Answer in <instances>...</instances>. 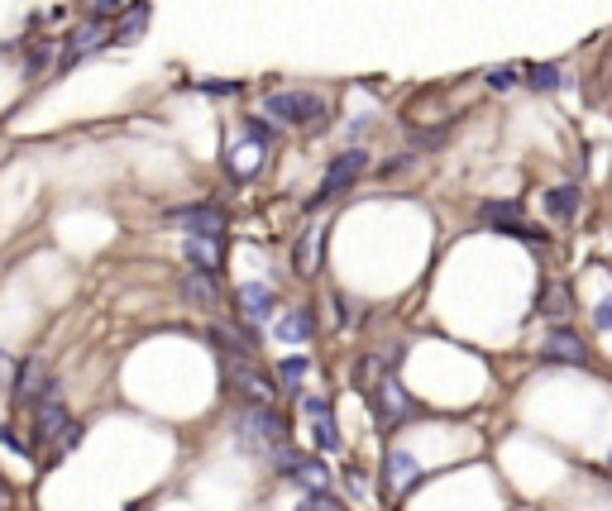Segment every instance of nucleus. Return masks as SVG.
<instances>
[{"mask_svg":"<svg viewBox=\"0 0 612 511\" xmlns=\"http://www.w3.org/2000/svg\"><path fill=\"white\" fill-rule=\"evenodd\" d=\"M163 225L187 230V235H225L230 215H225V206H216V201H197V206H173V211H163Z\"/></svg>","mask_w":612,"mask_h":511,"instance_id":"423d86ee","label":"nucleus"},{"mask_svg":"<svg viewBox=\"0 0 612 511\" xmlns=\"http://www.w3.org/2000/svg\"><path fill=\"white\" fill-rule=\"evenodd\" d=\"M541 359L569 363V368H589V344H584L579 330H569V325H550V335L541 340Z\"/></svg>","mask_w":612,"mask_h":511,"instance_id":"1a4fd4ad","label":"nucleus"},{"mask_svg":"<svg viewBox=\"0 0 612 511\" xmlns=\"http://www.w3.org/2000/svg\"><path fill=\"white\" fill-rule=\"evenodd\" d=\"M206 335H211V344H220V359H249L254 354V335H244L235 325H211Z\"/></svg>","mask_w":612,"mask_h":511,"instance_id":"a211bd4d","label":"nucleus"},{"mask_svg":"<svg viewBox=\"0 0 612 511\" xmlns=\"http://www.w3.org/2000/svg\"><path fill=\"white\" fill-rule=\"evenodd\" d=\"M259 144H244V149H235L230 153V158H235V163H230V172H235V177H254V172H259Z\"/></svg>","mask_w":612,"mask_h":511,"instance_id":"a878e982","label":"nucleus"},{"mask_svg":"<svg viewBox=\"0 0 612 511\" xmlns=\"http://www.w3.org/2000/svg\"><path fill=\"white\" fill-rule=\"evenodd\" d=\"M483 82L493 86V91H512V86L522 82V72H517V67H493V72H488Z\"/></svg>","mask_w":612,"mask_h":511,"instance_id":"c85d7f7f","label":"nucleus"},{"mask_svg":"<svg viewBox=\"0 0 612 511\" xmlns=\"http://www.w3.org/2000/svg\"><path fill=\"white\" fill-rule=\"evenodd\" d=\"M220 373H225V383L235 387L240 397H249V406H273V397H278V387L268 383V373H259L249 359H220Z\"/></svg>","mask_w":612,"mask_h":511,"instance_id":"0eeeda50","label":"nucleus"},{"mask_svg":"<svg viewBox=\"0 0 612 511\" xmlns=\"http://www.w3.org/2000/svg\"><path fill=\"white\" fill-rule=\"evenodd\" d=\"M34 440L44 449H58V440H63V445H77V440H82V426L72 421L63 392H48L44 402L34 406Z\"/></svg>","mask_w":612,"mask_h":511,"instance_id":"7ed1b4c3","label":"nucleus"},{"mask_svg":"<svg viewBox=\"0 0 612 511\" xmlns=\"http://www.w3.org/2000/svg\"><path fill=\"white\" fill-rule=\"evenodd\" d=\"M311 440L321 454H345V435L335 426V411H321V416H311Z\"/></svg>","mask_w":612,"mask_h":511,"instance_id":"412c9836","label":"nucleus"},{"mask_svg":"<svg viewBox=\"0 0 612 511\" xmlns=\"http://www.w3.org/2000/svg\"><path fill=\"white\" fill-rule=\"evenodd\" d=\"M345 483H350L354 497H369V478H364L359 469H345Z\"/></svg>","mask_w":612,"mask_h":511,"instance_id":"72a5a7b5","label":"nucleus"},{"mask_svg":"<svg viewBox=\"0 0 612 511\" xmlns=\"http://www.w3.org/2000/svg\"><path fill=\"white\" fill-rule=\"evenodd\" d=\"M182 297L192 301L197 311H216V306H220V282H216V273H187V277H182Z\"/></svg>","mask_w":612,"mask_h":511,"instance_id":"f3484780","label":"nucleus"},{"mask_svg":"<svg viewBox=\"0 0 612 511\" xmlns=\"http://www.w3.org/2000/svg\"><path fill=\"white\" fill-rule=\"evenodd\" d=\"M182 254L192 263V273H220V263H225V235H187Z\"/></svg>","mask_w":612,"mask_h":511,"instance_id":"4468645a","label":"nucleus"},{"mask_svg":"<svg viewBox=\"0 0 612 511\" xmlns=\"http://www.w3.org/2000/svg\"><path fill=\"white\" fill-rule=\"evenodd\" d=\"M479 220H488V225H498V230H517L526 220V211H522V201H488V206H479Z\"/></svg>","mask_w":612,"mask_h":511,"instance_id":"4be33fe9","label":"nucleus"},{"mask_svg":"<svg viewBox=\"0 0 612 511\" xmlns=\"http://www.w3.org/2000/svg\"><path fill=\"white\" fill-rule=\"evenodd\" d=\"M235 435H240V445L249 449V454L273 459V454L287 445V421L273 406H244L240 416H235Z\"/></svg>","mask_w":612,"mask_h":511,"instance_id":"f257e3e1","label":"nucleus"},{"mask_svg":"<svg viewBox=\"0 0 612 511\" xmlns=\"http://www.w3.org/2000/svg\"><path fill=\"white\" fill-rule=\"evenodd\" d=\"M201 91H206V96H220V101H225V96H240V82H211V77H206V82H201Z\"/></svg>","mask_w":612,"mask_h":511,"instance_id":"2f4dec72","label":"nucleus"},{"mask_svg":"<svg viewBox=\"0 0 612 511\" xmlns=\"http://www.w3.org/2000/svg\"><path fill=\"white\" fill-rule=\"evenodd\" d=\"M144 24H149V0H139V5H134L130 15H125V24L110 34V43H134L139 34H144Z\"/></svg>","mask_w":612,"mask_h":511,"instance_id":"5701e85b","label":"nucleus"},{"mask_svg":"<svg viewBox=\"0 0 612 511\" xmlns=\"http://www.w3.org/2000/svg\"><path fill=\"white\" fill-rule=\"evenodd\" d=\"M268 120H278V125H292V129H316L326 120V101L316 96V91H273L268 101Z\"/></svg>","mask_w":612,"mask_h":511,"instance_id":"f03ea898","label":"nucleus"},{"mask_svg":"<svg viewBox=\"0 0 612 511\" xmlns=\"http://www.w3.org/2000/svg\"><path fill=\"white\" fill-rule=\"evenodd\" d=\"M421 483V459H416L412 449H388V459H383V488L402 497V492H412Z\"/></svg>","mask_w":612,"mask_h":511,"instance_id":"9b49d317","label":"nucleus"},{"mask_svg":"<svg viewBox=\"0 0 612 511\" xmlns=\"http://www.w3.org/2000/svg\"><path fill=\"white\" fill-rule=\"evenodd\" d=\"M593 325H598L603 335H612V297H608V301H598V306H593Z\"/></svg>","mask_w":612,"mask_h":511,"instance_id":"473e14b6","label":"nucleus"},{"mask_svg":"<svg viewBox=\"0 0 612 511\" xmlns=\"http://www.w3.org/2000/svg\"><path fill=\"white\" fill-rule=\"evenodd\" d=\"M412 163H416L412 153H397V158H393V163H388V168H383V172H388V177H397V172H407V168H412Z\"/></svg>","mask_w":612,"mask_h":511,"instance_id":"f704fd0d","label":"nucleus"},{"mask_svg":"<svg viewBox=\"0 0 612 511\" xmlns=\"http://www.w3.org/2000/svg\"><path fill=\"white\" fill-rule=\"evenodd\" d=\"M0 511H10V497H5V488H0Z\"/></svg>","mask_w":612,"mask_h":511,"instance_id":"c9c22d12","label":"nucleus"},{"mask_svg":"<svg viewBox=\"0 0 612 511\" xmlns=\"http://www.w3.org/2000/svg\"><path fill=\"white\" fill-rule=\"evenodd\" d=\"M306 368H311V363H306L302 354H297V359H287L283 368H278V378H283V387H287V392H302V378H306Z\"/></svg>","mask_w":612,"mask_h":511,"instance_id":"bb28decb","label":"nucleus"},{"mask_svg":"<svg viewBox=\"0 0 612 511\" xmlns=\"http://www.w3.org/2000/svg\"><path fill=\"white\" fill-rule=\"evenodd\" d=\"M110 43V34L101 29L96 20H87V24H77L72 34H67V48H63V58H58V67H77L82 58H91V53H101Z\"/></svg>","mask_w":612,"mask_h":511,"instance_id":"f8f14e48","label":"nucleus"},{"mask_svg":"<svg viewBox=\"0 0 612 511\" xmlns=\"http://www.w3.org/2000/svg\"><path fill=\"white\" fill-rule=\"evenodd\" d=\"M536 316L550 320V325H565V316H569V287L565 282H546V287H541Z\"/></svg>","mask_w":612,"mask_h":511,"instance_id":"aec40b11","label":"nucleus"},{"mask_svg":"<svg viewBox=\"0 0 612 511\" xmlns=\"http://www.w3.org/2000/svg\"><path fill=\"white\" fill-rule=\"evenodd\" d=\"M522 77H526V86H536V91H555V86H560V67L555 63H531Z\"/></svg>","mask_w":612,"mask_h":511,"instance_id":"b1692460","label":"nucleus"},{"mask_svg":"<svg viewBox=\"0 0 612 511\" xmlns=\"http://www.w3.org/2000/svg\"><path fill=\"white\" fill-rule=\"evenodd\" d=\"M579 206H584V192H579V187H550L546 192V215L555 225H569V220L579 215Z\"/></svg>","mask_w":612,"mask_h":511,"instance_id":"6ab92c4d","label":"nucleus"},{"mask_svg":"<svg viewBox=\"0 0 612 511\" xmlns=\"http://www.w3.org/2000/svg\"><path fill=\"white\" fill-rule=\"evenodd\" d=\"M608 464H612V459H608Z\"/></svg>","mask_w":612,"mask_h":511,"instance_id":"e433bc0d","label":"nucleus"},{"mask_svg":"<svg viewBox=\"0 0 612 511\" xmlns=\"http://www.w3.org/2000/svg\"><path fill=\"white\" fill-rule=\"evenodd\" d=\"M273 335H278V344H287V349L306 344L311 335H316V316H311V306H292V311H283V316L273 320Z\"/></svg>","mask_w":612,"mask_h":511,"instance_id":"2eb2a0df","label":"nucleus"},{"mask_svg":"<svg viewBox=\"0 0 612 511\" xmlns=\"http://www.w3.org/2000/svg\"><path fill=\"white\" fill-rule=\"evenodd\" d=\"M244 139H249V144H259V149H268V144H273V129H268V120L254 115V120H244Z\"/></svg>","mask_w":612,"mask_h":511,"instance_id":"c756f323","label":"nucleus"},{"mask_svg":"<svg viewBox=\"0 0 612 511\" xmlns=\"http://www.w3.org/2000/svg\"><path fill=\"white\" fill-rule=\"evenodd\" d=\"M58 387H63V383L48 373L44 359H24L20 368H15V402H20V406H39L48 392H58Z\"/></svg>","mask_w":612,"mask_h":511,"instance_id":"9d476101","label":"nucleus"},{"mask_svg":"<svg viewBox=\"0 0 612 511\" xmlns=\"http://www.w3.org/2000/svg\"><path fill=\"white\" fill-rule=\"evenodd\" d=\"M321 244H326V230L321 225H306L297 235V249H292V268L302 277H316V263H321Z\"/></svg>","mask_w":612,"mask_h":511,"instance_id":"dca6fc26","label":"nucleus"},{"mask_svg":"<svg viewBox=\"0 0 612 511\" xmlns=\"http://www.w3.org/2000/svg\"><path fill=\"white\" fill-rule=\"evenodd\" d=\"M0 445L10 449V454H20V459H34V449H29V440H24L15 426H0Z\"/></svg>","mask_w":612,"mask_h":511,"instance_id":"cd10ccee","label":"nucleus"},{"mask_svg":"<svg viewBox=\"0 0 612 511\" xmlns=\"http://www.w3.org/2000/svg\"><path fill=\"white\" fill-rule=\"evenodd\" d=\"M273 469L283 473L287 483H302V488H330V469L316 459V454H302V449H292V445H283L278 454H273Z\"/></svg>","mask_w":612,"mask_h":511,"instance_id":"6e6552de","label":"nucleus"},{"mask_svg":"<svg viewBox=\"0 0 612 511\" xmlns=\"http://www.w3.org/2000/svg\"><path fill=\"white\" fill-rule=\"evenodd\" d=\"M297 511H345V502H340L330 488H316V492H306L302 502H297Z\"/></svg>","mask_w":612,"mask_h":511,"instance_id":"393cba45","label":"nucleus"},{"mask_svg":"<svg viewBox=\"0 0 612 511\" xmlns=\"http://www.w3.org/2000/svg\"><path fill=\"white\" fill-rule=\"evenodd\" d=\"M369 406H373V421H378L383 430H397L402 421H412V416H416V397L397 383L393 373H383V378L373 383Z\"/></svg>","mask_w":612,"mask_h":511,"instance_id":"20e7f679","label":"nucleus"},{"mask_svg":"<svg viewBox=\"0 0 612 511\" xmlns=\"http://www.w3.org/2000/svg\"><path fill=\"white\" fill-rule=\"evenodd\" d=\"M240 316L249 325H273L278 320V297L268 282H244L240 287Z\"/></svg>","mask_w":612,"mask_h":511,"instance_id":"ddd939ff","label":"nucleus"},{"mask_svg":"<svg viewBox=\"0 0 612 511\" xmlns=\"http://www.w3.org/2000/svg\"><path fill=\"white\" fill-rule=\"evenodd\" d=\"M125 5H134V0H91V15H96V20H110V15H120Z\"/></svg>","mask_w":612,"mask_h":511,"instance_id":"7c9ffc66","label":"nucleus"},{"mask_svg":"<svg viewBox=\"0 0 612 511\" xmlns=\"http://www.w3.org/2000/svg\"><path fill=\"white\" fill-rule=\"evenodd\" d=\"M364 168H369V153L364 149H345L340 158H330L326 177H321V187H316V196H311V211H321L326 201H335L340 192H350L354 182L364 177Z\"/></svg>","mask_w":612,"mask_h":511,"instance_id":"39448f33","label":"nucleus"}]
</instances>
